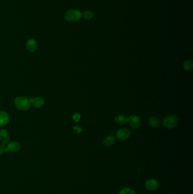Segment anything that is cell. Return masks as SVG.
Segmentation results:
<instances>
[{
  "label": "cell",
  "instance_id": "6da1fadb",
  "mask_svg": "<svg viewBox=\"0 0 193 194\" xmlns=\"http://www.w3.org/2000/svg\"><path fill=\"white\" fill-rule=\"evenodd\" d=\"M14 103L16 107L21 111H26L28 110L31 106V101L25 97H18L15 100Z\"/></svg>",
  "mask_w": 193,
  "mask_h": 194
},
{
  "label": "cell",
  "instance_id": "7a4b0ae2",
  "mask_svg": "<svg viewBox=\"0 0 193 194\" xmlns=\"http://www.w3.org/2000/svg\"><path fill=\"white\" fill-rule=\"evenodd\" d=\"M82 17V13L80 11L76 9H71L68 11L65 16L64 18L66 21L70 22H75L78 21Z\"/></svg>",
  "mask_w": 193,
  "mask_h": 194
},
{
  "label": "cell",
  "instance_id": "3957f363",
  "mask_svg": "<svg viewBox=\"0 0 193 194\" xmlns=\"http://www.w3.org/2000/svg\"><path fill=\"white\" fill-rule=\"evenodd\" d=\"M178 118L176 115H172L167 116L163 121L162 124L167 128H173L177 126Z\"/></svg>",
  "mask_w": 193,
  "mask_h": 194
},
{
  "label": "cell",
  "instance_id": "277c9868",
  "mask_svg": "<svg viewBox=\"0 0 193 194\" xmlns=\"http://www.w3.org/2000/svg\"><path fill=\"white\" fill-rule=\"evenodd\" d=\"M127 122L134 129H137L141 126L140 118L138 116L133 115L127 118Z\"/></svg>",
  "mask_w": 193,
  "mask_h": 194
},
{
  "label": "cell",
  "instance_id": "5b68a950",
  "mask_svg": "<svg viewBox=\"0 0 193 194\" xmlns=\"http://www.w3.org/2000/svg\"><path fill=\"white\" fill-rule=\"evenodd\" d=\"M130 135V131L127 128H122L117 132V137L120 140H125Z\"/></svg>",
  "mask_w": 193,
  "mask_h": 194
},
{
  "label": "cell",
  "instance_id": "8992f818",
  "mask_svg": "<svg viewBox=\"0 0 193 194\" xmlns=\"http://www.w3.org/2000/svg\"><path fill=\"white\" fill-rule=\"evenodd\" d=\"M145 186L148 190L151 191H154L156 190L157 189L158 186H159V184L156 180H155L154 179H150L147 181L146 182L145 184Z\"/></svg>",
  "mask_w": 193,
  "mask_h": 194
},
{
  "label": "cell",
  "instance_id": "52a82bcc",
  "mask_svg": "<svg viewBox=\"0 0 193 194\" xmlns=\"http://www.w3.org/2000/svg\"><path fill=\"white\" fill-rule=\"evenodd\" d=\"M26 48L28 51L31 52H35L37 48V41L34 39H28L27 42Z\"/></svg>",
  "mask_w": 193,
  "mask_h": 194
},
{
  "label": "cell",
  "instance_id": "ba28073f",
  "mask_svg": "<svg viewBox=\"0 0 193 194\" xmlns=\"http://www.w3.org/2000/svg\"><path fill=\"white\" fill-rule=\"evenodd\" d=\"M10 120V117L7 112L0 111V127L6 125Z\"/></svg>",
  "mask_w": 193,
  "mask_h": 194
},
{
  "label": "cell",
  "instance_id": "9c48e42d",
  "mask_svg": "<svg viewBox=\"0 0 193 194\" xmlns=\"http://www.w3.org/2000/svg\"><path fill=\"white\" fill-rule=\"evenodd\" d=\"M10 140V138L8 132L5 130H0V141L3 144H8Z\"/></svg>",
  "mask_w": 193,
  "mask_h": 194
},
{
  "label": "cell",
  "instance_id": "30bf717a",
  "mask_svg": "<svg viewBox=\"0 0 193 194\" xmlns=\"http://www.w3.org/2000/svg\"><path fill=\"white\" fill-rule=\"evenodd\" d=\"M29 99L31 101V105H33L34 107H35V108H40L44 105V100L41 97H37L35 98H30Z\"/></svg>",
  "mask_w": 193,
  "mask_h": 194
},
{
  "label": "cell",
  "instance_id": "8fae6325",
  "mask_svg": "<svg viewBox=\"0 0 193 194\" xmlns=\"http://www.w3.org/2000/svg\"><path fill=\"white\" fill-rule=\"evenodd\" d=\"M21 148V145L19 142H10L8 144L7 147V152L10 151L11 152H16Z\"/></svg>",
  "mask_w": 193,
  "mask_h": 194
},
{
  "label": "cell",
  "instance_id": "7c38bea8",
  "mask_svg": "<svg viewBox=\"0 0 193 194\" xmlns=\"http://www.w3.org/2000/svg\"><path fill=\"white\" fill-rule=\"evenodd\" d=\"M116 142V138L113 136H109L105 138L103 143L107 147H110L113 145Z\"/></svg>",
  "mask_w": 193,
  "mask_h": 194
},
{
  "label": "cell",
  "instance_id": "4fadbf2b",
  "mask_svg": "<svg viewBox=\"0 0 193 194\" xmlns=\"http://www.w3.org/2000/svg\"><path fill=\"white\" fill-rule=\"evenodd\" d=\"M149 124L152 127H157L160 126V121L156 117H151L149 119Z\"/></svg>",
  "mask_w": 193,
  "mask_h": 194
},
{
  "label": "cell",
  "instance_id": "5bb4252c",
  "mask_svg": "<svg viewBox=\"0 0 193 194\" xmlns=\"http://www.w3.org/2000/svg\"><path fill=\"white\" fill-rule=\"evenodd\" d=\"M115 121L118 124H124L127 122V118L122 115H118L115 118Z\"/></svg>",
  "mask_w": 193,
  "mask_h": 194
},
{
  "label": "cell",
  "instance_id": "9a60e30c",
  "mask_svg": "<svg viewBox=\"0 0 193 194\" xmlns=\"http://www.w3.org/2000/svg\"><path fill=\"white\" fill-rule=\"evenodd\" d=\"M183 68L185 70H186L187 71L192 70L193 68V62L191 60L186 61L185 62H184L183 64Z\"/></svg>",
  "mask_w": 193,
  "mask_h": 194
},
{
  "label": "cell",
  "instance_id": "2e32d148",
  "mask_svg": "<svg viewBox=\"0 0 193 194\" xmlns=\"http://www.w3.org/2000/svg\"><path fill=\"white\" fill-rule=\"evenodd\" d=\"M82 16L85 19L89 20L91 19L94 16V13L91 10H86L82 14Z\"/></svg>",
  "mask_w": 193,
  "mask_h": 194
},
{
  "label": "cell",
  "instance_id": "e0dca14e",
  "mask_svg": "<svg viewBox=\"0 0 193 194\" xmlns=\"http://www.w3.org/2000/svg\"><path fill=\"white\" fill-rule=\"evenodd\" d=\"M119 194H136L134 191L130 188H124L120 191Z\"/></svg>",
  "mask_w": 193,
  "mask_h": 194
},
{
  "label": "cell",
  "instance_id": "ac0fdd59",
  "mask_svg": "<svg viewBox=\"0 0 193 194\" xmlns=\"http://www.w3.org/2000/svg\"><path fill=\"white\" fill-rule=\"evenodd\" d=\"M7 152V148H6L4 144H0V155L3 154Z\"/></svg>",
  "mask_w": 193,
  "mask_h": 194
},
{
  "label": "cell",
  "instance_id": "d6986e66",
  "mask_svg": "<svg viewBox=\"0 0 193 194\" xmlns=\"http://www.w3.org/2000/svg\"><path fill=\"white\" fill-rule=\"evenodd\" d=\"M74 131L77 134H80L82 131V129L81 127H80L79 126H75L73 127Z\"/></svg>",
  "mask_w": 193,
  "mask_h": 194
},
{
  "label": "cell",
  "instance_id": "ffe728a7",
  "mask_svg": "<svg viewBox=\"0 0 193 194\" xmlns=\"http://www.w3.org/2000/svg\"><path fill=\"white\" fill-rule=\"evenodd\" d=\"M80 119V115L78 113H75L73 116V120L75 122H78Z\"/></svg>",
  "mask_w": 193,
  "mask_h": 194
}]
</instances>
